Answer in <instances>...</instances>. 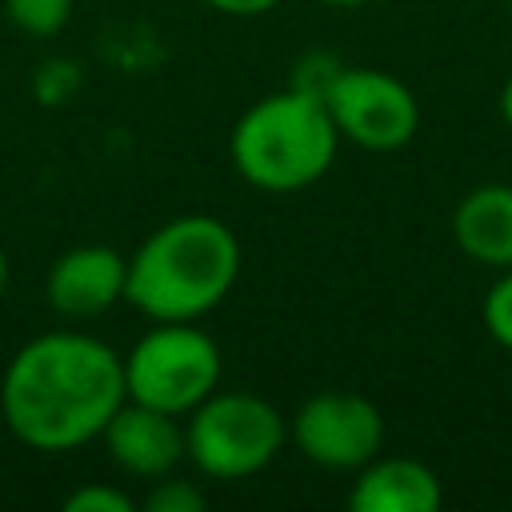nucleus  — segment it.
Wrapping results in <instances>:
<instances>
[{"mask_svg":"<svg viewBox=\"0 0 512 512\" xmlns=\"http://www.w3.org/2000/svg\"><path fill=\"white\" fill-rule=\"evenodd\" d=\"M124 400V356L76 328L24 340L0 380V416L36 452H72L100 440Z\"/></svg>","mask_w":512,"mask_h":512,"instance_id":"nucleus-1","label":"nucleus"},{"mask_svg":"<svg viewBox=\"0 0 512 512\" xmlns=\"http://www.w3.org/2000/svg\"><path fill=\"white\" fill-rule=\"evenodd\" d=\"M240 276L236 232L208 212H184L164 220L128 256L124 300L156 320L208 316Z\"/></svg>","mask_w":512,"mask_h":512,"instance_id":"nucleus-2","label":"nucleus"},{"mask_svg":"<svg viewBox=\"0 0 512 512\" xmlns=\"http://www.w3.org/2000/svg\"><path fill=\"white\" fill-rule=\"evenodd\" d=\"M340 148L324 100L300 84L268 92L232 128L228 152L236 172L260 192H300L316 184Z\"/></svg>","mask_w":512,"mask_h":512,"instance_id":"nucleus-3","label":"nucleus"},{"mask_svg":"<svg viewBox=\"0 0 512 512\" xmlns=\"http://www.w3.org/2000/svg\"><path fill=\"white\" fill-rule=\"evenodd\" d=\"M288 444L284 412L244 388H216L184 416V456L212 480H248Z\"/></svg>","mask_w":512,"mask_h":512,"instance_id":"nucleus-4","label":"nucleus"},{"mask_svg":"<svg viewBox=\"0 0 512 512\" xmlns=\"http://www.w3.org/2000/svg\"><path fill=\"white\" fill-rule=\"evenodd\" d=\"M220 376V344L196 328V320H156L124 356L128 400L180 420L220 388Z\"/></svg>","mask_w":512,"mask_h":512,"instance_id":"nucleus-5","label":"nucleus"},{"mask_svg":"<svg viewBox=\"0 0 512 512\" xmlns=\"http://www.w3.org/2000/svg\"><path fill=\"white\" fill-rule=\"evenodd\" d=\"M320 100L340 140L364 152H396L412 144L420 128V104L412 88L384 68L336 64V72L320 88Z\"/></svg>","mask_w":512,"mask_h":512,"instance_id":"nucleus-6","label":"nucleus"},{"mask_svg":"<svg viewBox=\"0 0 512 512\" xmlns=\"http://www.w3.org/2000/svg\"><path fill=\"white\" fill-rule=\"evenodd\" d=\"M288 436L304 460L328 472H356L384 448V412L360 392H312L288 416Z\"/></svg>","mask_w":512,"mask_h":512,"instance_id":"nucleus-7","label":"nucleus"},{"mask_svg":"<svg viewBox=\"0 0 512 512\" xmlns=\"http://www.w3.org/2000/svg\"><path fill=\"white\" fill-rule=\"evenodd\" d=\"M124 280H128L124 252H116L112 244H76L52 260L44 296L52 312L68 320H92L124 300Z\"/></svg>","mask_w":512,"mask_h":512,"instance_id":"nucleus-8","label":"nucleus"},{"mask_svg":"<svg viewBox=\"0 0 512 512\" xmlns=\"http://www.w3.org/2000/svg\"><path fill=\"white\" fill-rule=\"evenodd\" d=\"M108 460L140 480L168 476L184 460V420L140 400H124L100 432Z\"/></svg>","mask_w":512,"mask_h":512,"instance_id":"nucleus-9","label":"nucleus"},{"mask_svg":"<svg viewBox=\"0 0 512 512\" xmlns=\"http://www.w3.org/2000/svg\"><path fill=\"white\" fill-rule=\"evenodd\" d=\"M444 504V484L432 464L416 456H372L356 468L348 488L352 512H436Z\"/></svg>","mask_w":512,"mask_h":512,"instance_id":"nucleus-10","label":"nucleus"},{"mask_svg":"<svg viewBox=\"0 0 512 512\" xmlns=\"http://www.w3.org/2000/svg\"><path fill=\"white\" fill-rule=\"evenodd\" d=\"M456 248L484 268H512V184H476L452 208Z\"/></svg>","mask_w":512,"mask_h":512,"instance_id":"nucleus-11","label":"nucleus"},{"mask_svg":"<svg viewBox=\"0 0 512 512\" xmlns=\"http://www.w3.org/2000/svg\"><path fill=\"white\" fill-rule=\"evenodd\" d=\"M4 12L24 36L48 40L72 20V0H4Z\"/></svg>","mask_w":512,"mask_h":512,"instance_id":"nucleus-12","label":"nucleus"},{"mask_svg":"<svg viewBox=\"0 0 512 512\" xmlns=\"http://www.w3.org/2000/svg\"><path fill=\"white\" fill-rule=\"evenodd\" d=\"M480 320H484V332L504 352H512V268H500L496 280L488 284L480 300Z\"/></svg>","mask_w":512,"mask_h":512,"instance_id":"nucleus-13","label":"nucleus"},{"mask_svg":"<svg viewBox=\"0 0 512 512\" xmlns=\"http://www.w3.org/2000/svg\"><path fill=\"white\" fill-rule=\"evenodd\" d=\"M204 492L192 484V480H180V476H156L148 480V492L140 500L144 512H204Z\"/></svg>","mask_w":512,"mask_h":512,"instance_id":"nucleus-14","label":"nucleus"},{"mask_svg":"<svg viewBox=\"0 0 512 512\" xmlns=\"http://www.w3.org/2000/svg\"><path fill=\"white\" fill-rule=\"evenodd\" d=\"M64 512H136V500L116 484H80L64 496Z\"/></svg>","mask_w":512,"mask_h":512,"instance_id":"nucleus-15","label":"nucleus"},{"mask_svg":"<svg viewBox=\"0 0 512 512\" xmlns=\"http://www.w3.org/2000/svg\"><path fill=\"white\" fill-rule=\"evenodd\" d=\"M204 4L224 12V16H264V12L280 8L284 0H204Z\"/></svg>","mask_w":512,"mask_h":512,"instance_id":"nucleus-16","label":"nucleus"},{"mask_svg":"<svg viewBox=\"0 0 512 512\" xmlns=\"http://www.w3.org/2000/svg\"><path fill=\"white\" fill-rule=\"evenodd\" d=\"M500 120H504L508 132H512V76H508L504 88H500Z\"/></svg>","mask_w":512,"mask_h":512,"instance_id":"nucleus-17","label":"nucleus"},{"mask_svg":"<svg viewBox=\"0 0 512 512\" xmlns=\"http://www.w3.org/2000/svg\"><path fill=\"white\" fill-rule=\"evenodd\" d=\"M8 292V256H4V248H0V296Z\"/></svg>","mask_w":512,"mask_h":512,"instance_id":"nucleus-18","label":"nucleus"},{"mask_svg":"<svg viewBox=\"0 0 512 512\" xmlns=\"http://www.w3.org/2000/svg\"><path fill=\"white\" fill-rule=\"evenodd\" d=\"M328 8H360V4H372V0H320Z\"/></svg>","mask_w":512,"mask_h":512,"instance_id":"nucleus-19","label":"nucleus"},{"mask_svg":"<svg viewBox=\"0 0 512 512\" xmlns=\"http://www.w3.org/2000/svg\"><path fill=\"white\" fill-rule=\"evenodd\" d=\"M508 24H512V0H508Z\"/></svg>","mask_w":512,"mask_h":512,"instance_id":"nucleus-20","label":"nucleus"}]
</instances>
